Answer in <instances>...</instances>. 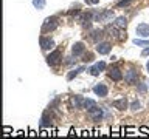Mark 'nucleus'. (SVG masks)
Instances as JSON below:
<instances>
[{"label": "nucleus", "mask_w": 149, "mask_h": 139, "mask_svg": "<svg viewBox=\"0 0 149 139\" xmlns=\"http://www.w3.org/2000/svg\"><path fill=\"white\" fill-rule=\"evenodd\" d=\"M130 110H132V111H140V110H141V102H140V100H134L132 104H130Z\"/></svg>", "instance_id": "19"}, {"label": "nucleus", "mask_w": 149, "mask_h": 139, "mask_svg": "<svg viewBox=\"0 0 149 139\" xmlns=\"http://www.w3.org/2000/svg\"><path fill=\"white\" fill-rule=\"evenodd\" d=\"M140 131H141V133H144V134H146V133L149 131V130H148V127H140Z\"/></svg>", "instance_id": "30"}, {"label": "nucleus", "mask_w": 149, "mask_h": 139, "mask_svg": "<svg viewBox=\"0 0 149 139\" xmlns=\"http://www.w3.org/2000/svg\"><path fill=\"white\" fill-rule=\"evenodd\" d=\"M39 43H40V48H42V50H51V48L54 46V40H53V39H50V37L40 36Z\"/></svg>", "instance_id": "6"}, {"label": "nucleus", "mask_w": 149, "mask_h": 139, "mask_svg": "<svg viewBox=\"0 0 149 139\" xmlns=\"http://www.w3.org/2000/svg\"><path fill=\"white\" fill-rule=\"evenodd\" d=\"M59 26V22H58V17L51 16V17H47L44 25H42V34H45V32H51L54 31L56 28Z\"/></svg>", "instance_id": "1"}, {"label": "nucleus", "mask_w": 149, "mask_h": 139, "mask_svg": "<svg viewBox=\"0 0 149 139\" xmlns=\"http://www.w3.org/2000/svg\"><path fill=\"white\" fill-rule=\"evenodd\" d=\"M134 45H137V46H149V40H141V39H134Z\"/></svg>", "instance_id": "20"}, {"label": "nucleus", "mask_w": 149, "mask_h": 139, "mask_svg": "<svg viewBox=\"0 0 149 139\" xmlns=\"http://www.w3.org/2000/svg\"><path fill=\"white\" fill-rule=\"evenodd\" d=\"M96 102L93 100V99H86L84 100V108H86L87 111H92V110H95L96 108Z\"/></svg>", "instance_id": "14"}, {"label": "nucleus", "mask_w": 149, "mask_h": 139, "mask_svg": "<svg viewBox=\"0 0 149 139\" xmlns=\"http://www.w3.org/2000/svg\"><path fill=\"white\" fill-rule=\"evenodd\" d=\"M109 77L112 79V81H115V82H120L124 76H123V73H121L118 68H112L109 71Z\"/></svg>", "instance_id": "12"}, {"label": "nucleus", "mask_w": 149, "mask_h": 139, "mask_svg": "<svg viewBox=\"0 0 149 139\" xmlns=\"http://www.w3.org/2000/svg\"><path fill=\"white\" fill-rule=\"evenodd\" d=\"M112 105H113L116 110L123 111V110H126V108H127V99H126V97H121V99H116V100H113V104H112Z\"/></svg>", "instance_id": "11"}, {"label": "nucleus", "mask_w": 149, "mask_h": 139, "mask_svg": "<svg viewBox=\"0 0 149 139\" xmlns=\"http://www.w3.org/2000/svg\"><path fill=\"white\" fill-rule=\"evenodd\" d=\"M86 53V45L82 43V42H76V43H73L72 46V54L74 57H79V56H82Z\"/></svg>", "instance_id": "4"}, {"label": "nucleus", "mask_w": 149, "mask_h": 139, "mask_svg": "<svg viewBox=\"0 0 149 139\" xmlns=\"http://www.w3.org/2000/svg\"><path fill=\"white\" fill-rule=\"evenodd\" d=\"M132 2H134V0H120V2H118V6H120V8L129 6V5L132 3Z\"/></svg>", "instance_id": "22"}, {"label": "nucleus", "mask_w": 149, "mask_h": 139, "mask_svg": "<svg viewBox=\"0 0 149 139\" xmlns=\"http://www.w3.org/2000/svg\"><path fill=\"white\" fill-rule=\"evenodd\" d=\"M45 5H47L45 0H33V6H34L36 9H44Z\"/></svg>", "instance_id": "18"}, {"label": "nucleus", "mask_w": 149, "mask_h": 139, "mask_svg": "<svg viewBox=\"0 0 149 139\" xmlns=\"http://www.w3.org/2000/svg\"><path fill=\"white\" fill-rule=\"evenodd\" d=\"M61 59H62V51L54 50V51H51V53L47 56V63H48L50 67H56V65L61 63Z\"/></svg>", "instance_id": "2"}, {"label": "nucleus", "mask_w": 149, "mask_h": 139, "mask_svg": "<svg viewBox=\"0 0 149 139\" xmlns=\"http://www.w3.org/2000/svg\"><path fill=\"white\" fill-rule=\"evenodd\" d=\"M115 26L116 28H126L127 26V19L126 17H116V20H115Z\"/></svg>", "instance_id": "15"}, {"label": "nucleus", "mask_w": 149, "mask_h": 139, "mask_svg": "<svg viewBox=\"0 0 149 139\" xmlns=\"http://www.w3.org/2000/svg\"><path fill=\"white\" fill-rule=\"evenodd\" d=\"M137 79H138V73L135 71V70H127V71L124 73V81L129 83V85H134L135 82H137Z\"/></svg>", "instance_id": "3"}, {"label": "nucleus", "mask_w": 149, "mask_h": 139, "mask_svg": "<svg viewBox=\"0 0 149 139\" xmlns=\"http://www.w3.org/2000/svg\"><path fill=\"white\" fill-rule=\"evenodd\" d=\"M93 93H95L96 96H100V97H106L107 94H109V88H107L104 83H96V85L93 87Z\"/></svg>", "instance_id": "5"}, {"label": "nucleus", "mask_w": 149, "mask_h": 139, "mask_svg": "<svg viewBox=\"0 0 149 139\" xmlns=\"http://www.w3.org/2000/svg\"><path fill=\"white\" fill-rule=\"evenodd\" d=\"M96 67L100 68V71H102V70L106 68V62H98V63H96Z\"/></svg>", "instance_id": "25"}, {"label": "nucleus", "mask_w": 149, "mask_h": 139, "mask_svg": "<svg viewBox=\"0 0 149 139\" xmlns=\"http://www.w3.org/2000/svg\"><path fill=\"white\" fill-rule=\"evenodd\" d=\"M88 73H90L92 76H100V73H101V71H100V68H98L96 65H95V67H92L90 70H88Z\"/></svg>", "instance_id": "21"}, {"label": "nucleus", "mask_w": 149, "mask_h": 139, "mask_svg": "<svg viewBox=\"0 0 149 139\" xmlns=\"http://www.w3.org/2000/svg\"><path fill=\"white\" fill-rule=\"evenodd\" d=\"M82 60H84V62H92V60H93V54L92 53H87V54L84 53V59Z\"/></svg>", "instance_id": "23"}, {"label": "nucleus", "mask_w": 149, "mask_h": 139, "mask_svg": "<svg viewBox=\"0 0 149 139\" xmlns=\"http://www.w3.org/2000/svg\"><path fill=\"white\" fill-rule=\"evenodd\" d=\"M137 90H138V93H144V91H146V83H140Z\"/></svg>", "instance_id": "24"}, {"label": "nucleus", "mask_w": 149, "mask_h": 139, "mask_svg": "<svg viewBox=\"0 0 149 139\" xmlns=\"http://www.w3.org/2000/svg\"><path fill=\"white\" fill-rule=\"evenodd\" d=\"M84 97L82 96H72V99H70V105H72V108H82L84 107Z\"/></svg>", "instance_id": "9"}, {"label": "nucleus", "mask_w": 149, "mask_h": 139, "mask_svg": "<svg viewBox=\"0 0 149 139\" xmlns=\"http://www.w3.org/2000/svg\"><path fill=\"white\" fill-rule=\"evenodd\" d=\"M51 124V114H50V111L47 110L44 111V114H42V119H40V127H48V125Z\"/></svg>", "instance_id": "13"}, {"label": "nucleus", "mask_w": 149, "mask_h": 139, "mask_svg": "<svg viewBox=\"0 0 149 139\" xmlns=\"http://www.w3.org/2000/svg\"><path fill=\"white\" fill-rule=\"evenodd\" d=\"M74 62V59L73 57H67V60H65V63H67V65H72Z\"/></svg>", "instance_id": "27"}, {"label": "nucleus", "mask_w": 149, "mask_h": 139, "mask_svg": "<svg viewBox=\"0 0 149 139\" xmlns=\"http://www.w3.org/2000/svg\"><path fill=\"white\" fill-rule=\"evenodd\" d=\"M81 71H84V67H81V68H76V70H73V71H70L68 74H67V81H72L73 77H76Z\"/></svg>", "instance_id": "17"}, {"label": "nucleus", "mask_w": 149, "mask_h": 139, "mask_svg": "<svg viewBox=\"0 0 149 139\" xmlns=\"http://www.w3.org/2000/svg\"><path fill=\"white\" fill-rule=\"evenodd\" d=\"M146 70H148V73H149V62L146 63Z\"/></svg>", "instance_id": "31"}, {"label": "nucleus", "mask_w": 149, "mask_h": 139, "mask_svg": "<svg viewBox=\"0 0 149 139\" xmlns=\"http://www.w3.org/2000/svg\"><path fill=\"white\" fill-rule=\"evenodd\" d=\"M135 32L140 37H149V25L148 23H140V25L135 28Z\"/></svg>", "instance_id": "7"}, {"label": "nucleus", "mask_w": 149, "mask_h": 139, "mask_svg": "<svg viewBox=\"0 0 149 139\" xmlns=\"http://www.w3.org/2000/svg\"><path fill=\"white\" fill-rule=\"evenodd\" d=\"M102 30H93L92 31V34H90V39L93 42H98V40H101V37H102Z\"/></svg>", "instance_id": "16"}, {"label": "nucleus", "mask_w": 149, "mask_h": 139, "mask_svg": "<svg viewBox=\"0 0 149 139\" xmlns=\"http://www.w3.org/2000/svg\"><path fill=\"white\" fill-rule=\"evenodd\" d=\"M88 114H90V118L95 120V122H100V120L104 119V113H102V108H96L95 110H92V111H88Z\"/></svg>", "instance_id": "10"}, {"label": "nucleus", "mask_w": 149, "mask_h": 139, "mask_svg": "<svg viewBox=\"0 0 149 139\" xmlns=\"http://www.w3.org/2000/svg\"><path fill=\"white\" fill-rule=\"evenodd\" d=\"M141 56H143V57L149 56V48H144V50H143V53H141Z\"/></svg>", "instance_id": "28"}, {"label": "nucleus", "mask_w": 149, "mask_h": 139, "mask_svg": "<svg viewBox=\"0 0 149 139\" xmlns=\"http://www.w3.org/2000/svg\"><path fill=\"white\" fill-rule=\"evenodd\" d=\"M86 3H92V5H96V3H100V0H84Z\"/></svg>", "instance_id": "26"}, {"label": "nucleus", "mask_w": 149, "mask_h": 139, "mask_svg": "<svg viewBox=\"0 0 149 139\" xmlns=\"http://www.w3.org/2000/svg\"><path fill=\"white\" fill-rule=\"evenodd\" d=\"M9 131H11V127H3V133L5 134H9Z\"/></svg>", "instance_id": "29"}, {"label": "nucleus", "mask_w": 149, "mask_h": 139, "mask_svg": "<svg viewBox=\"0 0 149 139\" xmlns=\"http://www.w3.org/2000/svg\"><path fill=\"white\" fill-rule=\"evenodd\" d=\"M110 50H112V45L109 42H100V43L96 45V51L100 54H109Z\"/></svg>", "instance_id": "8"}]
</instances>
